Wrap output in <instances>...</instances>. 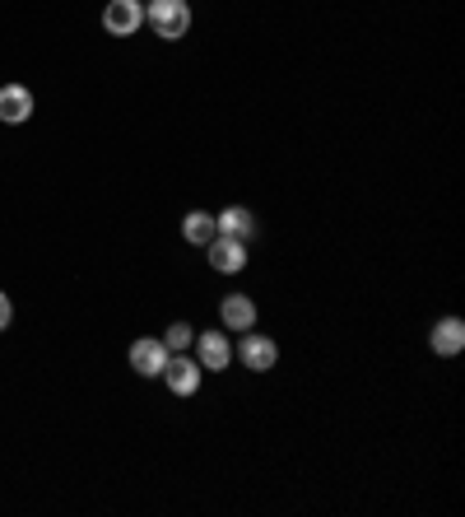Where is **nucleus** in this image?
Wrapping results in <instances>:
<instances>
[{
  "instance_id": "obj_5",
  "label": "nucleus",
  "mask_w": 465,
  "mask_h": 517,
  "mask_svg": "<svg viewBox=\"0 0 465 517\" xmlns=\"http://www.w3.org/2000/svg\"><path fill=\"white\" fill-rule=\"evenodd\" d=\"M131 368L140 373V378H163V364H168V345L159 341V336H140V341L131 345Z\"/></svg>"
},
{
  "instance_id": "obj_1",
  "label": "nucleus",
  "mask_w": 465,
  "mask_h": 517,
  "mask_svg": "<svg viewBox=\"0 0 465 517\" xmlns=\"http://www.w3.org/2000/svg\"><path fill=\"white\" fill-rule=\"evenodd\" d=\"M145 24L154 28V38L177 42L191 33V5L186 0H149L145 5Z\"/></svg>"
},
{
  "instance_id": "obj_12",
  "label": "nucleus",
  "mask_w": 465,
  "mask_h": 517,
  "mask_svg": "<svg viewBox=\"0 0 465 517\" xmlns=\"http://www.w3.org/2000/svg\"><path fill=\"white\" fill-rule=\"evenodd\" d=\"M182 238H186L191 247H205V243H210V238H214V215H210V210H191V215L182 219Z\"/></svg>"
},
{
  "instance_id": "obj_11",
  "label": "nucleus",
  "mask_w": 465,
  "mask_h": 517,
  "mask_svg": "<svg viewBox=\"0 0 465 517\" xmlns=\"http://www.w3.org/2000/svg\"><path fill=\"white\" fill-rule=\"evenodd\" d=\"M428 345H433V354H442V359H456V354L465 350V322L461 317H442V322H433Z\"/></svg>"
},
{
  "instance_id": "obj_8",
  "label": "nucleus",
  "mask_w": 465,
  "mask_h": 517,
  "mask_svg": "<svg viewBox=\"0 0 465 517\" xmlns=\"http://www.w3.org/2000/svg\"><path fill=\"white\" fill-rule=\"evenodd\" d=\"M28 117H33V94H28V84H0V122L24 126Z\"/></svg>"
},
{
  "instance_id": "obj_9",
  "label": "nucleus",
  "mask_w": 465,
  "mask_h": 517,
  "mask_svg": "<svg viewBox=\"0 0 465 517\" xmlns=\"http://www.w3.org/2000/svg\"><path fill=\"white\" fill-rule=\"evenodd\" d=\"M214 233H224V238H238V243H252L256 238V215L247 205H228L214 215Z\"/></svg>"
},
{
  "instance_id": "obj_4",
  "label": "nucleus",
  "mask_w": 465,
  "mask_h": 517,
  "mask_svg": "<svg viewBox=\"0 0 465 517\" xmlns=\"http://www.w3.org/2000/svg\"><path fill=\"white\" fill-rule=\"evenodd\" d=\"M200 378H205V368H200L196 359H186V354H168V364H163V382L173 387V396H196Z\"/></svg>"
},
{
  "instance_id": "obj_13",
  "label": "nucleus",
  "mask_w": 465,
  "mask_h": 517,
  "mask_svg": "<svg viewBox=\"0 0 465 517\" xmlns=\"http://www.w3.org/2000/svg\"><path fill=\"white\" fill-rule=\"evenodd\" d=\"M191 341H196V331L186 327V322H173V327L163 331V345H168V354H182Z\"/></svg>"
},
{
  "instance_id": "obj_2",
  "label": "nucleus",
  "mask_w": 465,
  "mask_h": 517,
  "mask_svg": "<svg viewBox=\"0 0 465 517\" xmlns=\"http://www.w3.org/2000/svg\"><path fill=\"white\" fill-rule=\"evenodd\" d=\"M145 24V5L140 0H107L103 5V28L112 38H131Z\"/></svg>"
},
{
  "instance_id": "obj_7",
  "label": "nucleus",
  "mask_w": 465,
  "mask_h": 517,
  "mask_svg": "<svg viewBox=\"0 0 465 517\" xmlns=\"http://www.w3.org/2000/svg\"><path fill=\"white\" fill-rule=\"evenodd\" d=\"M210 266L219 275H238L242 266H247V243H238V238H224V233H214L210 243Z\"/></svg>"
},
{
  "instance_id": "obj_10",
  "label": "nucleus",
  "mask_w": 465,
  "mask_h": 517,
  "mask_svg": "<svg viewBox=\"0 0 465 517\" xmlns=\"http://www.w3.org/2000/svg\"><path fill=\"white\" fill-rule=\"evenodd\" d=\"M219 322H224V331H252L256 327V303L252 294H228L224 303H219Z\"/></svg>"
},
{
  "instance_id": "obj_6",
  "label": "nucleus",
  "mask_w": 465,
  "mask_h": 517,
  "mask_svg": "<svg viewBox=\"0 0 465 517\" xmlns=\"http://www.w3.org/2000/svg\"><path fill=\"white\" fill-rule=\"evenodd\" d=\"M196 364L205 368V373H224L228 364H233V345H228V336H219V331H205V336H196Z\"/></svg>"
},
{
  "instance_id": "obj_14",
  "label": "nucleus",
  "mask_w": 465,
  "mask_h": 517,
  "mask_svg": "<svg viewBox=\"0 0 465 517\" xmlns=\"http://www.w3.org/2000/svg\"><path fill=\"white\" fill-rule=\"evenodd\" d=\"M10 322H14V303H10V294L0 289V331L10 327Z\"/></svg>"
},
{
  "instance_id": "obj_3",
  "label": "nucleus",
  "mask_w": 465,
  "mask_h": 517,
  "mask_svg": "<svg viewBox=\"0 0 465 517\" xmlns=\"http://www.w3.org/2000/svg\"><path fill=\"white\" fill-rule=\"evenodd\" d=\"M238 359L252 373H270V368L279 364V345H275V336H261V331H242V345H238Z\"/></svg>"
}]
</instances>
